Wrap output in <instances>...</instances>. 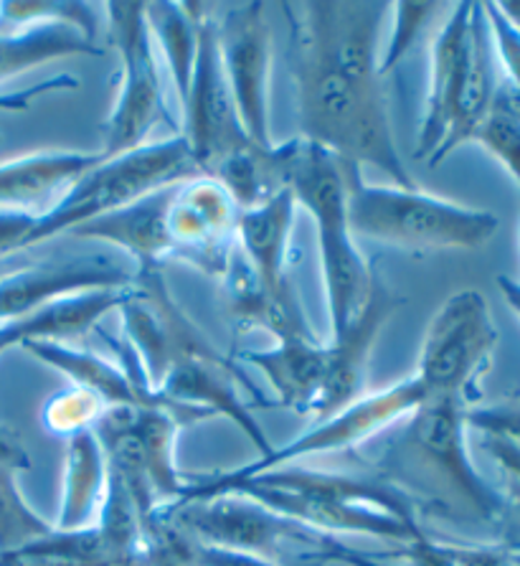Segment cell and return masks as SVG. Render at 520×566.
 <instances>
[{"label":"cell","mask_w":520,"mask_h":566,"mask_svg":"<svg viewBox=\"0 0 520 566\" xmlns=\"http://www.w3.org/2000/svg\"><path fill=\"white\" fill-rule=\"evenodd\" d=\"M236 493L262 503L297 526L318 534H353L406 546L426 531L402 493L381 478L340 475L328 470L285 465L252 475L219 473L189 480L181 501ZM178 503V501H176Z\"/></svg>","instance_id":"obj_1"},{"label":"cell","mask_w":520,"mask_h":566,"mask_svg":"<svg viewBox=\"0 0 520 566\" xmlns=\"http://www.w3.org/2000/svg\"><path fill=\"white\" fill-rule=\"evenodd\" d=\"M467 401L434 397L404 417L371 462L373 475L396 488L416 516L475 523L498 531L502 491L475 468L467 448Z\"/></svg>","instance_id":"obj_2"},{"label":"cell","mask_w":520,"mask_h":566,"mask_svg":"<svg viewBox=\"0 0 520 566\" xmlns=\"http://www.w3.org/2000/svg\"><path fill=\"white\" fill-rule=\"evenodd\" d=\"M300 137L346 166H371L399 188H416L391 130L381 84H358L300 41L289 39Z\"/></svg>","instance_id":"obj_3"},{"label":"cell","mask_w":520,"mask_h":566,"mask_svg":"<svg viewBox=\"0 0 520 566\" xmlns=\"http://www.w3.org/2000/svg\"><path fill=\"white\" fill-rule=\"evenodd\" d=\"M287 188L318 227L330 338L351 325L369 303L376 272L348 227V166L303 137L285 143Z\"/></svg>","instance_id":"obj_4"},{"label":"cell","mask_w":520,"mask_h":566,"mask_svg":"<svg viewBox=\"0 0 520 566\" xmlns=\"http://www.w3.org/2000/svg\"><path fill=\"white\" fill-rule=\"evenodd\" d=\"M348 227L355 239H371L399 250L447 252L480 250L496 237L500 219L420 188L373 186L361 168L348 166Z\"/></svg>","instance_id":"obj_5"},{"label":"cell","mask_w":520,"mask_h":566,"mask_svg":"<svg viewBox=\"0 0 520 566\" xmlns=\"http://www.w3.org/2000/svg\"><path fill=\"white\" fill-rule=\"evenodd\" d=\"M195 176L201 174L183 135L145 143L115 158H102L46 213L36 217L23 250L44 244L59 234L125 209L142 196Z\"/></svg>","instance_id":"obj_6"},{"label":"cell","mask_w":520,"mask_h":566,"mask_svg":"<svg viewBox=\"0 0 520 566\" xmlns=\"http://www.w3.org/2000/svg\"><path fill=\"white\" fill-rule=\"evenodd\" d=\"M498 338V325L485 295L477 290H457L426 325L414 376L432 399L457 397L475 407L482 397L480 381L490 371Z\"/></svg>","instance_id":"obj_7"},{"label":"cell","mask_w":520,"mask_h":566,"mask_svg":"<svg viewBox=\"0 0 520 566\" xmlns=\"http://www.w3.org/2000/svg\"><path fill=\"white\" fill-rule=\"evenodd\" d=\"M107 29L123 64V84L105 123V148L99 156L115 158L140 148L152 127L173 125V117L160 82L145 3H107Z\"/></svg>","instance_id":"obj_8"},{"label":"cell","mask_w":520,"mask_h":566,"mask_svg":"<svg viewBox=\"0 0 520 566\" xmlns=\"http://www.w3.org/2000/svg\"><path fill=\"white\" fill-rule=\"evenodd\" d=\"M119 317L125 331L123 340L138 358L142 381L152 394L160 391L178 361L216 350L168 293L160 270L135 272L127 297L119 305Z\"/></svg>","instance_id":"obj_9"},{"label":"cell","mask_w":520,"mask_h":566,"mask_svg":"<svg viewBox=\"0 0 520 566\" xmlns=\"http://www.w3.org/2000/svg\"><path fill=\"white\" fill-rule=\"evenodd\" d=\"M160 511L195 544L262 556L269 562H277L283 546L289 542H310L318 546L330 542L236 493L168 503L160 505Z\"/></svg>","instance_id":"obj_10"},{"label":"cell","mask_w":520,"mask_h":566,"mask_svg":"<svg viewBox=\"0 0 520 566\" xmlns=\"http://www.w3.org/2000/svg\"><path fill=\"white\" fill-rule=\"evenodd\" d=\"M183 113V137L201 176L209 178L221 160L252 140L242 127L229 90L219 51L216 6L209 3H199V54Z\"/></svg>","instance_id":"obj_11"},{"label":"cell","mask_w":520,"mask_h":566,"mask_svg":"<svg viewBox=\"0 0 520 566\" xmlns=\"http://www.w3.org/2000/svg\"><path fill=\"white\" fill-rule=\"evenodd\" d=\"M216 33L224 74L246 135L262 148H272L269 76L272 29L264 3L216 6Z\"/></svg>","instance_id":"obj_12"},{"label":"cell","mask_w":520,"mask_h":566,"mask_svg":"<svg viewBox=\"0 0 520 566\" xmlns=\"http://www.w3.org/2000/svg\"><path fill=\"white\" fill-rule=\"evenodd\" d=\"M429 391L426 386L412 374L404 381L391 384L389 389L376 394H363L353 405L340 409L338 415L322 419L308 432L295 437L293 442L275 448L269 458H259L250 465L236 468L232 473L236 475H252L262 473V470L285 468L293 462L310 458V454H326V452H346L353 448H361L363 442L373 440V437L386 432L389 427L402 422L406 415H412L416 407L429 401Z\"/></svg>","instance_id":"obj_13"},{"label":"cell","mask_w":520,"mask_h":566,"mask_svg":"<svg viewBox=\"0 0 520 566\" xmlns=\"http://www.w3.org/2000/svg\"><path fill=\"white\" fill-rule=\"evenodd\" d=\"M238 206L226 188L206 176L178 184L168 206L173 260L189 262L209 277L224 280L236 254Z\"/></svg>","instance_id":"obj_14"},{"label":"cell","mask_w":520,"mask_h":566,"mask_svg":"<svg viewBox=\"0 0 520 566\" xmlns=\"http://www.w3.org/2000/svg\"><path fill=\"white\" fill-rule=\"evenodd\" d=\"M404 303L406 300L391 293L376 274L371 297L361 311V315H358L355 321L340 333V336L330 338V343H326L328 348L326 384H322L320 399L312 411L318 422L338 415L340 409H346L348 405H353L355 399L363 397L365 379H369L371 350L376 346V338L383 331V325L389 323V317L394 315Z\"/></svg>","instance_id":"obj_15"},{"label":"cell","mask_w":520,"mask_h":566,"mask_svg":"<svg viewBox=\"0 0 520 566\" xmlns=\"http://www.w3.org/2000/svg\"><path fill=\"white\" fill-rule=\"evenodd\" d=\"M238 386L246 391H254V386L238 374V368L213 350V354L191 356L178 361L160 386V397L176 405H189L206 409L211 417H226L250 437L254 448L259 450V458H269L275 452V444L262 432L257 419L252 417L250 407L244 405Z\"/></svg>","instance_id":"obj_16"},{"label":"cell","mask_w":520,"mask_h":566,"mask_svg":"<svg viewBox=\"0 0 520 566\" xmlns=\"http://www.w3.org/2000/svg\"><path fill=\"white\" fill-rule=\"evenodd\" d=\"M135 272L119 268L109 260L79 256V260L41 262L0 272V323L15 321L51 303V300L87 293V290L127 287Z\"/></svg>","instance_id":"obj_17"},{"label":"cell","mask_w":520,"mask_h":566,"mask_svg":"<svg viewBox=\"0 0 520 566\" xmlns=\"http://www.w3.org/2000/svg\"><path fill=\"white\" fill-rule=\"evenodd\" d=\"M470 0L452 8V15L442 25L432 44V69H429V92H426L424 119L416 137L414 158L429 163L439 145L449 133L452 117H455L459 92L465 84L467 56H470V25H473Z\"/></svg>","instance_id":"obj_18"},{"label":"cell","mask_w":520,"mask_h":566,"mask_svg":"<svg viewBox=\"0 0 520 566\" xmlns=\"http://www.w3.org/2000/svg\"><path fill=\"white\" fill-rule=\"evenodd\" d=\"M99 160V153L44 150L0 163V211L41 217Z\"/></svg>","instance_id":"obj_19"},{"label":"cell","mask_w":520,"mask_h":566,"mask_svg":"<svg viewBox=\"0 0 520 566\" xmlns=\"http://www.w3.org/2000/svg\"><path fill=\"white\" fill-rule=\"evenodd\" d=\"M176 186L178 184L160 188L125 209L76 227L72 234L117 244L138 262V272L160 270V262L173 260V242L168 234V206Z\"/></svg>","instance_id":"obj_20"},{"label":"cell","mask_w":520,"mask_h":566,"mask_svg":"<svg viewBox=\"0 0 520 566\" xmlns=\"http://www.w3.org/2000/svg\"><path fill=\"white\" fill-rule=\"evenodd\" d=\"M224 287L236 331L262 328L277 340L318 338L303 313L295 287L279 290V293L269 290L238 250L224 274Z\"/></svg>","instance_id":"obj_21"},{"label":"cell","mask_w":520,"mask_h":566,"mask_svg":"<svg viewBox=\"0 0 520 566\" xmlns=\"http://www.w3.org/2000/svg\"><path fill=\"white\" fill-rule=\"evenodd\" d=\"M127 287L87 290V293L66 295L51 300L29 315L0 323V354L31 340L70 343L84 338L107 313L119 311V305L127 297Z\"/></svg>","instance_id":"obj_22"},{"label":"cell","mask_w":520,"mask_h":566,"mask_svg":"<svg viewBox=\"0 0 520 566\" xmlns=\"http://www.w3.org/2000/svg\"><path fill=\"white\" fill-rule=\"evenodd\" d=\"M295 196L283 188L275 199L264 201L257 209L238 213L236 247L252 270L269 290H287L293 282L287 280L289 252H293L295 229Z\"/></svg>","instance_id":"obj_23"},{"label":"cell","mask_w":520,"mask_h":566,"mask_svg":"<svg viewBox=\"0 0 520 566\" xmlns=\"http://www.w3.org/2000/svg\"><path fill=\"white\" fill-rule=\"evenodd\" d=\"M500 84L498 76V54L496 41H492V31L488 23V13H485V3L473 6V25H470V56H467V72L465 84L459 92L455 117H452L449 133L439 150L429 158V166L437 168L449 153H455L459 145L470 143L473 135L480 123L488 115Z\"/></svg>","instance_id":"obj_24"},{"label":"cell","mask_w":520,"mask_h":566,"mask_svg":"<svg viewBox=\"0 0 520 566\" xmlns=\"http://www.w3.org/2000/svg\"><path fill=\"white\" fill-rule=\"evenodd\" d=\"M242 361L257 366L277 391L279 407L312 415L328 371V348L318 338L277 340L267 350H242Z\"/></svg>","instance_id":"obj_25"},{"label":"cell","mask_w":520,"mask_h":566,"mask_svg":"<svg viewBox=\"0 0 520 566\" xmlns=\"http://www.w3.org/2000/svg\"><path fill=\"white\" fill-rule=\"evenodd\" d=\"M21 348L36 356L41 364L56 368L66 379H72V386H82V389L97 394L107 407H152L168 401L163 397L145 394L123 366L92 354V350L54 340H31L23 343Z\"/></svg>","instance_id":"obj_26"},{"label":"cell","mask_w":520,"mask_h":566,"mask_svg":"<svg viewBox=\"0 0 520 566\" xmlns=\"http://www.w3.org/2000/svg\"><path fill=\"white\" fill-rule=\"evenodd\" d=\"M107 493V454L95 430L66 440L62 511L56 531H82L95 526Z\"/></svg>","instance_id":"obj_27"},{"label":"cell","mask_w":520,"mask_h":566,"mask_svg":"<svg viewBox=\"0 0 520 566\" xmlns=\"http://www.w3.org/2000/svg\"><path fill=\"white\" fill-rule=\"evenodd\" d=\"M66 56H102V46L66 23H41L11 33L0 31V82Z\"/></svg>","instance_id":"obj_28"},{"label":"cell","mask_w":520,"mask_h":566,"mask_svg":"<svg viewBox=\"0 0 520 566\" xmlns=\"http://www.w3.org/2000/svg\"><path fill=\"white\" fill-rule=\"evenodd\" d=\"M152 39L158 41L181 105L189 97L199 54V3H145Z\"/></svg>","instance_id":"obj_29"},{"label":"cell","mask_w":520,"mask_h":566,"mask_svg":"<svg viewBox=\"0 0 520 566\" xmlns=\"http://www.w3.org/2000/svg\"><path fill=\"white\" fill-rule=\"evenodd\" d=\"M506 166L520 188V94L506 76L498 84L488 115L477 127L473 140Z\"/></svg>","instance_id":"obj_30"},{"label":"cell","mask_w":520,"mask_h":566,"mask_svg":"<svg viewBox=\"0 0 520 566\" xmlns=\"http://www.w3.org/2000/svg\"><path fill=\"white\" fill-rule=\"evenodd\" d=\"M15 475L19 470L0 462V556L11 559L21 548L54 534V523L41 518L23 499Z\"/></svg>","instance_id":"obj_31"},{"label":"cell","mask_w":520,"mask_h":566,"mask_svg":"<svg viewBox=\"0 0 520 566\" xmlns=\"http://www.w3.org/2000/svg\"><path fill=\"white\" fill-rule=\"evenodd\" d=\"M41 23H66L97 41V13L89 3L76 0H8L0 3V31H23Z\"/></svg>","instance_id":"obj_32"},{"label":"cell","mask_w":520,"mask_h":566,"mask_svg":"<svg viewBox=\"0 0 520 566\" xmlns=\"http://www.w3.org/2000/svg\"><path fill=\"white\" fill-rule=\"evenodd\" d=\"M107 409L109 407L97 394L82 389V386H70V389L54 394L46 401L41 419H44V427L51 434L70 440V437L79 432L95 430V424Z\"/></svg>","instance_id":"obj_33"},{"label":"cell","mask_w":520,"mask_h":566,"mask_svg":"<svg viewBox=\"0 0 520 566\" xmlns=\"http://www.w3.org/2000/svg\"><path fill=\"white\" fill-rule=\"evenodd\" d=\"M391 8H394V31H391L389 49L386 54L381 56V64H379L381 80L402 64L406 51L416 44V39L422 36L426 23L434 19V13H437L442 6L439 3H394Z\"/></svg>","instance_id":"obj_34"},{"label":"cell","mask_w":520,"mask_h":566,"mask_svg":"<svg viewBox=\"0 0 520 566\" xmlns=\"http://www.w3.org/2000/svg\"><path fill=\"white\" fill-rule=\"evenodd\" d=\"M76 87H79V80H76V76H72V74L49 76V80L39 82V84H31V87L0 94V109H6V113H25V109L31 107V102L41 97V94L59 92V90H76Z\"/></svg>","instance_id":"obj_35"},{"label":"cell","mask_w":520,"mask_h":566,"mask_svg":"<svg viewBox=\"0 0 520 566\" xmlns=\"http://www.w3.org/2000/svg\"><path fill=\"white\" fill-rule=\"evenodd\" d=\"M502 516L498 523V546L506 548L508 554L520 552V485L508 480L506 491H502Z\"/></svg>","instance_id":"obj_36"},{"label":"cell","mask_w":520,"mask_h":566,"mask_svg":"<svg viewBox=\"0 0 520 566\" xmlns=\"http://www.w3.org/2000/svg\"><path fill=\"white\" fill-rule=\"evenodd\" d=\"M33 224H36V213L0 211V260L23 252V242L31 234Z\"/></svg>","instance_id":"obj_37"},{"label":"cell","mask_w":520,"mask_h":566,"mask_svg":"<svg viewBox=\"0 0 520 566\" xmlns=\"http://www.w3.org/2000/svg\"><path fill=\"white\" fill-rule=\"evenodd\" d=\"M195 566H279L277 562L262 559V556L229 552V548L195 546Z\"/></svg>","instance_id":"obj_38"},{"label":"cell","mask_w":520,"mask_h":566,"mask_svg":"<svg viewBox=\"0 0 520 566\" xmlns=\"http://www.w3.org/2000/svg\"><path fill=\"white\" fill-rule=\"evenodd\" d=\"M482 444L490 458L506 470L508 480H513V483L520 485V444L502 440V437H485Z\"/></svg>","instance_id":"obj_39"},{"label":"cell","mask_w":520,"mask_h":566,"mask_svg":"<svg viewBox=\"0 0 520 566\" xmlns=\"http://www.w3.org/2000/svg\"><path fill=\"white\" fill-rule=\"evenodd\" d=\"M0 462H6V465L15 468L19 473H21V470L31 468L29 452L23 450L19 434H15L11 427H6V424H0Z\"/></svg>","instance_id":"obj_40"},{"label":"cell","mask_w":520,"mask_h":566,"mask_svg":"<svg viewBox=\"0 0 520 566\" xmlns=\"http://www.w3.org/2000/svg\"><path fill=\"white\" fill-rule=\"evenodd\" d=\"M498 290L502 293V300H506L510 311H513L518 315V321H520V282L506 277V274H500Z\"/></svg>","instance_id":"obj_41"},{"label":"cell","mask_w":520,"mask_h":566,"mask_svg":"<svg viewBox=\"0 0 520 566\" xmlns=\"http://www.w3.org/2000/svg\"><path fill=\"white\" fill-rule=\"evenodd\" d=\"M0 566H19V564H15L11 556H0Z\"/></svg>","instance_id":"obj_42"},{"label":"cell","mask_w":520,"mask_h":566,"mask_svg":"<svg viewBox=\"0 0 520 566\" xmlns=\"http://www.w3.org/2000/svg\"><path fill=\"white\" fill-rule=\"evenodd\" d=\"M510 559H513L516 566H520V552L518 554H510Z\"/></svg>","instance_id":"obj_43"}]
</instances>
